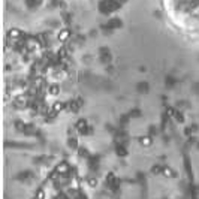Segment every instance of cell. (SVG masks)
Returning <instances> with one entry per match:
<instances>
[{
    "mask_svg": "<svg viewBox=\"0 0 199 199\" xmlns=\"http://www.w3.org/2000/svg\"><path fill=\"white\" fill-rule=\"evenodd\" d=\"M68 34H69V32H68V30H65V32H61V33H60L58 38H60V39H66V38H68Z\"/></svg>",
    "mask_w": 199,
    "mask_h": 199,
    "instance_id": "obj_1",
    "label": "cell"
}]
</instances>
